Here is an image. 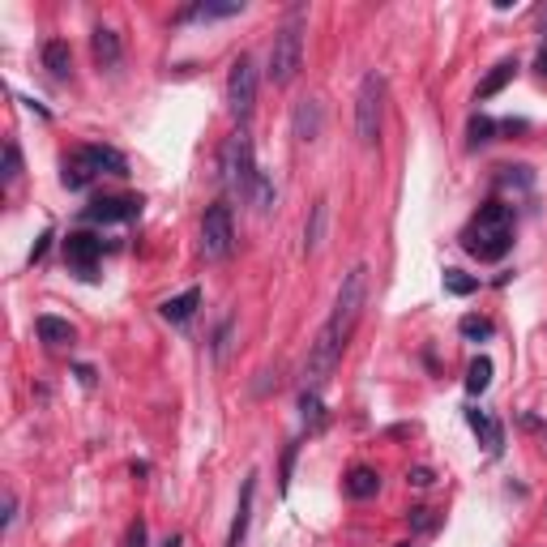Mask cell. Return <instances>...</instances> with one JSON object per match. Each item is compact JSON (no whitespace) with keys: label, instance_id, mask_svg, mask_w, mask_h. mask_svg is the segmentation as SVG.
<instances>
[{"label":"cell","instance_id":"1","mask_svg":"<svg viewBox=\"0 0 547 547\" xmlns=\"http://www.w3.org/2000/svg\"><path fill=\"white\" fill-rule=\"evenodd\" d=\"M363 304H368V265H356V270L342 278V286H338L330 321L312 338L309 363H304L309 389H321V385L330 381V372L338 368V359H342V351H347V342H351V333H356V325H359Z\"/></svg>","mask_w":547,"mask_h":547},{"label":"cell","instance_id":"2","mask_svg":"<svg viewBox=\"0 0 547 547\" xmlns=\"http://www.w3.org/2000/svg\"><path fill=\"white\" fill-rule=\"evenodd\" d=\"M462 248L479 262H500L513 248V210L504 201H488L462 231Z\"/></svg>","mask_w":547,"mask_h":547},{"label":"cell","instance_id":"3","mask_svg":"<svg viewBox=\"0 0 547 547\" xmlns=\"http://www.w3.org/2000/svg\"><path fill=\"white\" fill-rule=\"evenodd\" d=\"M98 171H103V176H124L129 163H124V154L112 150V145H82V150H73L69 159H65L60 180H65V189L77 192V189H86Z\"/></svg>","mask_w":547,"mask_h":547},{"label":"cell","instance_id":"4","mask_svg":"<svg viewBox=\"0 0 547 547\" xmlns=\"http://www.w3.org/2000/svg\"><path fill=\"white\" fill-rule=\"evenodd\" d=\"M218 180L231 197H248L253 180H257V159H253V137L236 129L227 142H223V154H218Z\"/></svg>","mask_w":547,"mask_h":547},{"label":"cell","instance_id":"5","mask_svg":"<svg viewBox=\"0 0 547 547\" xmlns=\"http://www.w3.org/2000/svg\"><path fill=\"white\" fill-rule=\"evenodd\" d=\"M300 65H304V26H300V18H291V22L274 35V48H270V82H274V86L295 82Z\"/></svg>","mask_w":547,"mask_h":547},{"label":"cell","instance_id":"6","mask_svg":"<svg viewBox=\"0 0 547 547\" xmlns=\"http://www.w3.org/2000/svg\"><path fill=\"white\" fill-rule=\"evenodd\" d=\"M381 116H385V77L381 73H368L359 82V95H356V133L363 145L381 142Z\"/></svg>","mask_w":547,"mask_h":547},{"label":"cell","instance_id":"7","mask_svg":"<svg viewBox=\"0 0 547 547\" xmlns=\"http://www.w3.org/2000/svg\"><path fill=\"white\" fill-rule=\"evenodd\" d=\"M201 253H206V262H227L236 253V218H231L227 201L206 206V218H201Z\"/></svg>","mask_w":547,"mask_h":547},{"label":"cell","instance_id":"8","mask_svg":"<svg viewBox=\"0 0 547 547\" xmlns=\"http://www.w3.org/2000/svg\"><path fill=\"white\" fill-rule=\"evenodd\" d=\"M257 107V65L253 56H236V65L227 73V112L236 120H248Z\"/></svg>","mask_w":547,"mask_h":547},{"label":"cell","instance_id":"9","mask_svg":"<svg viewBox=\"0 0 547 547\" xmlns=\"http://www.w3.org/2000/svg\"><path fill=\"white\" fill-rule=\"evenodd\" d=\"M98 257H103V239L98 236H90V231H73L69 239H65V262L77 270V274H95V265H98Z\"/></svg>","mask_w":547,"mask_h":547},{"label":"cell","instance_id":"10","mask_svg":"<svg viewBox=\"0 0 547 547\" xmlns=\"http://www.w3.org/2000/svg\"><path fill=\"white\" fill-rule=\"evenodd\" d=\"M142 215V197H103L90 210H82L86 223H129Z\"/></svg>","mask_w":547,"mask_h":547},{"label":"cell","instance_id":"11","mask_svg":"<svg viewBox=\"0 0 547 547\" xmlns=\"http://www.w3.org/2000/svg\"><path fill=\"white\" fill-rule=\"evenodd\" d=\"M321 129H325V107H321L316 98H300L295 112H291V133H295L300 142H316Z\"/></svg>","mask_w":547,"mask_h":547},{"label":"cell","instance_id":"12","mask_svg":"<svg viewBox=\"0 0 547 547\" xmlns=\"http://www.w3.org/2000/svg\"><path fill=\"white\" fill-rule=\"evenodd\" d=\"M244 0H197L189 9H180L176 22H223V18H239Z\"/></svg>","mask_w":547,"mask_h":547},{"label":"cell","instance_id":"13","mask_svg":"<svg viewBox=\"0 0 547 547\" xmlns=\"http://www.w3.org/2000/svg\"><path fill=\"white\" fill-rule=\"evenodd\" d=\"M253 496H257V475L244 479V488H239V504H236V522L227 530V547H244L248 539V522H253Z\"/></svg>","mask_w":547,"mask_h":547},{"label":"cell","instance_id":"14","mask_svg":"<svg viewBox=\"0 0 547 547\" xmlns=\"http://www.w3.org/2000/svg\"><path fill=\"white\" fill-rule=\"evenodd\" d=\"M342 488H347V496H351V500H368V496H377V492H381V475H377L372 466H351Z\"/></svg>","mask_w":547,"mask_h":547},{"label":"cell","instance_id":"15","mask_svg":"<svg viewBox=\"0 0 547 547\" xmlns=\"http://www.w3.org/2000/svg\"><path fill=\"white\" fill-rule=\"evenodd\" d=\"M466 424L483 436V445H488V453H492V457L504 449V428H500L492 415H483V410H466Z\"/></svg>","mask_w":547,"mask_h":547},{"label":"cell","instance_id":"16","mask_svg":"<svg viewBox=\"0 0 547 547\" xmlns=\"http://www.w3.org/2000/svg\"><path fill=\"white\" fill-rule=\"evenodd\" d=\"M197 304H201V291H197V286H189L184 295H171V300H163V304H159V312H163L167 321L184 325V321H189L192 312H197Z\"/></svg>","mask_w":547,"mask_h":547},{"label":"cell","instance_id":"17","mask_svg":"<svg viewBox=\"0 0 547 547\" xmlns=\"http://www.w3.org/2000/svg\"><path fill=\"white\" fill-rule=\"evenodd\" d=\"M43 69H48L51 77H69L73 73V51L65 39H48V43H43Z\"/></svg>","mask_w":547,"mask_h":547},{"label":"cell","instance_id":"18","mask_svg":"<svg viewBox=\"0 0 547 547\" xmlns=\"http://www.w3.org/2000/svg\"><path fill=\"white\" fill-rule=\"evenodd\" d=\"M90 48H95V60L103 69H112L120 65V35L116 30H107V26H98L95 35H90Z\"/></svg>","mask_w":547,"mask_h":547},{"label":"cell","instance_id":"19","mask_svg":"<svg viewBox=\"0 0 547 547\" xmlns=\"http://www.w3.org/2000/svg\"><path fill=\"white\" fill-rule=\"evenodd\" d=\"M513 73H518V60H500L496 69H492V73H488V77H483V82H479L475 98H479V103H483V98L500 95V90H504V86H509V82H513Z\"/></svg>","mask_w":547,"mask_h":547},{"label":"cell","instance_id":"20","mask_svg":"<svg viewBox=\"0 0 547 547\" xmlns=\"http://www.w3.org/2000/svg\"><path fill=\"white\" fill-rule=\"evenodd\" d=\"M325 223H330V201L321 197V201L312 206L309 227H304V253H316V248H321V239H325Z\"/></svg>","mask_w":547,"mask_h":547},{"label":"cell","instance_id":"21","mask_svg":"<svg viewBox=\"0 0 547 547\" xmlns=\"http://www.w3.org/2000/svg\"><path fill=\"white\" fill-rule=\"evenodd\" d=\"M35 330H39V338H43L48 347H65V342H73V338H77V330H73L69 321H60V316H39V321H35Z\"/></svg>","mask_w":547,"mask_h":547},{"label":"cell","instance_id":"22","mask_svg":"<svg viewBox=\"0 0 547 547\" xmlns=\"http://www.w3.org/2000/svg\"><path fill=\"white\" fill-rule=\"evenodd\" d=\"M274 197H278V192H274V180H270L265 171H257V180H253V189H248L253 210H257V215H270V210H274Z\"/></svg>","mask_w":547,"mask_h":547},{"label":"cell","instance_id":"23","mask_svg":"<svg viewBox=\"0 0 547 547\" xmlns=\"http://www.w3.org/2000/svg\"><path fill=\"white\" fill-rule=\"evenodd\" d=\"M492 385V359L479 356L471 359V368H466V394H483Z\"/></svg>","mask_w":547,"mask_h":547},{"label":"cell","instance_id":"24","mask_svg":"<svg viewBox=\"0 0 547 547\" xmlns=\"http://www.w3.org/2000/svg\"><path fill=\"white\" fill-rule=\"evenodd\" d=\"M300 410H304V424H309V428H321V419H325V406H321V394H316V389H304Z\"/></svg>","mask_w":547,"mask_h":547},{"label":"cell","instance_id":"25","mask_svg":"<svg viewBox=\"0 0 547 547\" xmlns=\"http://www.w3.org/2000/svg\"><path fill=\"white\" fill-rule=\"evenodd\" d=\"M445 291H449V295H475V291H479V278L462 274V270H445Z\"/></svg>","mask_w":547,"mask_h":547},{"label":"cell","instance_id":"26","mask_svg":"<svg viewBox=\"0 0 547 547\" xmlns=\"http://www.w3.org/2000/svg\"><path fill=\"white\" fill-rule=\"evenodd\" d=\"M22 176V150H18V142L4 145V184H13Z\"/></svg>","mask_w":547,"mask_h":547},{"label":"cell","instance_id":"27","mask_svg":"<svg viewBox=\"0 0 547 547\" xmlns=\"http://www.w3.org/2000/svg\"><path fill=\"white\" fill-rule=\"evenodd\" d=\"M492 133H496V120H492V116H475V120H471V145L492 142Z\"/></svg>","mask_w":547,"mask_h":547},{"label":"cell","instance_id":"28","mask_svg":"<svg viewBox=\"0 0 547 547\" xmlns=\"http://www.w3.org/2000/svg\"><path fill=\"white\" fill-rule=\"evenodd\" d=\"M457 330L466 333V338H492V321L488 316H462Z\"/></svg>","mask_w":547,"mask_h":547},{"label":"cell","instance_id":"29","mask_svg":"<svg viewBox=\"0 0 547 547\" xmlns=\"http://www.w3.org/2000/svg\"><path fill=\"white\" fill-rule=\"evenodd\" d=\"M227 347H231V321H223L215 333V359H227Z\"/></svg>","mask_w":547,"mask_h":547},{"label":"cell","instance_id":"30","mask_svg":"<svg viewBox=\"0 0 547 547\" xmlns=\"http://www.w3.org/2000/svg\"><path fill=\"white\" fill-rule=\"evenodd\" d=\"M410 522H415V530L428 535V530H436V513L432 509H410Z\"/></svg>","mask_w":547,"mask_h":547},{"label":"cell","instance_id":"31","mask_svg":"<svg viewBox=\"0 0 547 547\" xmlns=\"http://www.w3.org/2000/svg\"><path fill=\"white\" fill-rule=\"evenodd\" d=\"M124 547H145V522H129V535H124Z\"/></svg>","mask_w":547,"mask_h":547},{"label":"cell","instance_id":"32","mask_svg":"<svg viewBox=\"0 0 547 547\" xmlns=\"http://www.w3.org/2000/svg\"><path fill=\"white\" fill-rule=\"evenodd\" d=\"M295 453H300V445H286V453H283V492L291 488V466H295Z\"/></svg>","mask_w":547,"mask_h":547},{"label":"cell","instance_id":"33","mask_svg":"<svg viewBox=\"0 0 547 547\" xmlns=\"http://www.w3.org/2000/svg\"><path fill=\"white\" fill-rule=\"evenodd\" d=\"M406 479H410L415 488H432V479H436V475H432L428 466H415V471H410V475H406Z\"/></svg>","mask_w":547,"mask_h":547},{"label":"cell","instance_id":"34","mask_svg":"<svg viewBox=\"0 0 547 547\" xmlns=\"http://www.w3.org/2000/svg\"><path fill=\"white\" fill-rule=\"evenodd\" d=\"M48 244H51V231H43V236L35 239V248H30V265H35V262H43V253H48Z\"/></svg>","mask_w":547,"mask_h":547},{"label":"cell","instance_id":"35","mask_svg":"<svg viewBox=\"0 0 547 547\" xmlns=\"http://www.w3.org/2000/svg\"><path fill=\"white\" fill-rule=\"evenodd\" d=\"M13 518H18V500L13 492H4V526H13Z\"/></svg>","mask_w":547,"mask_h":547},{"label":"cell","instance_id":"36","mask_svg":"<svg viewBox=\"0 0 547 547\" xmlns=\"http://www.w3.org/2000/svg\"><path fill=\"white\" fill-rule=\"evenodd\" d=\"M535 65H539V73H543V77H547V48L539 51V60H535Z\"/></svg>","mask_w":547,"mask_h":547},{"label":"cell","instance_id":"37","mask_svg":"<svg viewBox=\"0 0 547 547\" xmlns=\"http://www.w3.org/2000/svg\"><path fill=\"white\" fill-rule=\"evenodd\" d=\"M163 547H184V539H180V535H171V539H167Z\"/></svg>","mask_w":547,"mask_h":547},{"label":"cell","instance_id":"38","mask_svg":"<svg viewBox=\"0 0 547 547\" xmlns=\"http://www.w3.org/2000/svg\"><path fill=\"white\" fill-rule=\"evenodd\" d=\"M539 22H543V30H547V9H543V18H539Z\"/></svg>","mask_w":547,"mask_h":547},{"label":"cell","instance_id":"39","mask_svg":"<svg viewBox=\"0 0 547 547\" xmlns=\"http://www.w3.org/2000/svg\"><path fill=\"white\" fill-rule=\"evenodd\" d=\"M398 547H410V543H398Z\"/></svg>","mask_w":547,"mask_h":547}]
</instances>
